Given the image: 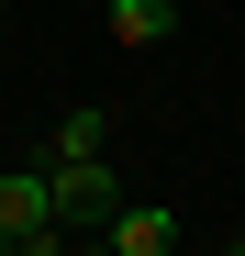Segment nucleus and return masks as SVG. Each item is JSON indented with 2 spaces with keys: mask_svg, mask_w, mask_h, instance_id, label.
I'll list each match as a JSON object with an SVG mask.
<instances>
[{
  "mask_svg": "<svg viewBox=\"0 0 245 256\" xmlns=\"http://www.w3.org/2000/svg\"><path fill=\"white\" fill-rule=\"evenodd\" d=\"M0 256H67V223H56V178H45V167H0Z\"/></svg>",
  "mask_w": 245,
  "mask_h": 256,
  "instance_id": "f257e3e1",
  "label": "nucleus"
},
{
  "mask_svg": "<svg viewBox=\"0 0 245 256\" xmlns=\"http://www.w3.org/2000/svg\"><path fill=\"white\" fill-rule=\"evenodd\" d=\"M90 245H112V256H178V212L168 200H112L90 223Z\"/></svg>",
  "mask_w": 245,
  "mask_h": 256,
  "instance_id": "f03ea898",
  "label": "nucleus"
},
{
  "mask_svg": "<svg viewBox=\"0 0 245 256\" xmlns=\"http://www.w3.org/2000/svg\"><path fill=\"white\" fill-rule=\"evenodd\" d=\"M45 178H56V223H100V212L122 200L112 156H67V167H45Z\"/></svg>",
  "mask_w": 245,
  "mask_h": 256,
  "instance_id": "7ed1b4c3",
  "label": "nucleus"
},
{
  "mask_svg": "<svg viewBox=\"0 0 245 256\" xmlns=\"http://www.w3.org/2000/svg\"><path fill=\"white\" fill-rule=\"evenodd\" d=\"M100 22H112V45H156L178 22V0H100Z\"/></svg>",
  "mask_w": 245,
  "mask_h": 256,
  "instance_id": "20e7f679",
  "label": "nucleus"
},
{
  "mask_svg": "<svg viewBox=\"0 0 245 256\" xmlns=\"http://www.w3.org/2000/svg\"><path fill=\"white\" fill-rule=\"evenodd\" d=\"M112 145V112H67L56 122V145H45V167H67V156H100Z\"/></svg>",
  "mask_w": 245,
  "mask_h": 256,
  "instance_id": "39448f33",
  "label": "nucleus"
},
{
  "mask_svg": "<svg viewBox=\"0 0 245 256\" xmlns=\"http://www.w3.org/2000/svg\"><path fill=\"white\" fill-rule=\"evenodd\" d=\"M234 256H245V234H234Z\"/></svg>",
  "mask_w": 245,
  "mask_h": 256,
  "instance_id": "423d86ee",
  "label": "nucleus"
},
{
  "mask_svg": "<svg viewBox=\"0 0 245 256\" xmlns=\"http://www.w3.org/2000/svg\"><path fill=\"white\" fill-rule=\"evenodd\" d=\"M90 256H112V245H90Z\"/></svg>",
  "mask_w": 245,
  "mask_h": 256,
  "instance_id": "0eeeda50",
  "label": "nucleus"
}]
</instances>
